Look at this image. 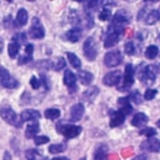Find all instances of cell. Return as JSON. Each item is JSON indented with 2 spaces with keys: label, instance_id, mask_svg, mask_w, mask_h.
Instances as JSON below:
<instances>
[{
  "label": "cell",
  "instance_id": "1",
  "mask_svg": "<svg viewBox=\"0 0 160 160\" xmlns=\"http://www.w3.org/2000/svg\"><path fill=\"white\" fill-rule=\"evenodd\" d=\"M129 21H130V15H129V12L125 11V10H119V11L114 15V18H112L111 25L109 26V31L120 35V34L124 31L125 26L129 24Z\"/></svg>",
  "mask_w": 160,
  "mask_h": 160
},
{
  "label": "cell",
  "instance_id": "2",
  "mask_svg": "<svg viewBox=\"0 0 160 160\" xmlns=\"http://www.w3.org/2000/svg\"><path fill=\"white\" fill-rule=\"evenodd\" d=\"M0 116H1L2 120H5V121H6L9 125H11V126L19 128V126L21 125V121H20L19 118H18V114H16L10 106H8V105L0 108Z\"/></svg>",
  "mask_w": 160,
  "mask_h": 160
},
{
  "label": "cell",
  "instance_id": "3",
  "mask_svg": "<svg viewBox=\"0 0 160 160\" xmlns=\"http://www.w3.org/2000/svg\"><path fill=\"white\" fill-rule=\"evenodd\" d=\"M0 85L6 89H15L19 86V82L11 76L8 69L0 66Z\"/></svg>",
  "mask_w": 160,
  "mask_h": 160
},
{
  "label": "cell",
  "instance_id": "4",
  "mask_svg": "<svg viewBox=\"0 0 160 160\" xmlns=\"http://www.w3.org/2000/svg\"><path fill=\"white\" fill-rule=\"evenodd\" d=\"M82 51H84L85 58H86L89 61H94V60H95V58H96V55H98V50H96V45H95L94 38L89 36V38L84 41Z\"/></svg>",
  "mask_w": 160,
  "mask_h": 160
},
{
  "label": "cell",
  "instance_id": "5",
  "mask_svg": "<svg viewBox=\"0 0 160 160\" xmlns=\"http://www.w3.org/2000/svg\"><path fill=\"white\" fill-rule=\"evenodd\" d=\"M140 80L145 84H152L156 79V66L155 65H146L140 71Z\"/></svg>",
  "mask_w": 160,
  "mask_h": 160
},
{
  "label": "cell",
  "instance_id": "6",
  "mask_svg": "<svg viewBox=\"0 0 160 160\" xmlns=\"http://www.w3.org/2000/svg\"><path fill=\"white\" fill-rule=\"evenodd\" d=\"M134 68L131 64H128L125 66V71H124V78H122V85L119 88L120 91H125V89H129L132 84H134Z\"/></svg>",
  "mask_w": 160,
  "mask_h": 160
},
{
  "label": "cell",
  "instance_id": "7",
  "mask_svg": "<svg viewBox=\"0 0 160 160\" xmlns=\"http://www.w3.org/2000/svg\"><path fill=\"white\" fill-rule=\"evenodd\" d=\"M121 60H122V56H121V52L119 50L110 51L104 56V62L108 68H115V66L120 65Z\"/></svg>",
  "mask_w": 160,
  "mask_h": 160
},
{
  "label": "cell",
  "instance_id": "8",
  "mask_svg": "<svg viewBox=\"0 0 160 160\" xmlns=\"http://www.w3.org/2000/svg\"><path fill=\"white\" fill-rule=\"evenodd\" d=\"M29 35L32 39H42L45 36V30H44L40 20L38 18L32 19V25H31V28L29 30Z\"/></svg>",
  "mask_w": 160,
  "mask_h": 160
},
{
  "label": "cell",
  "instance_id": "9",
  "mask_svg": "<svg viewBox=\"0 0 160 160\" xmlns=\"http://www.w3.org/2000/svg\"><path fill=\"white\" fill-rule=\"evenodd\" d=\"M120 81H121V72H120L119 70L108 72V74L104 76V79H102V82H104V85H106V86H115V85H118Z\"/></svg>",
  "mask_w": 160,
  "mask_h": 160
},
{
  "label": "cell",
  "instance_id": "10",
  "mask_svg": "<svg viewBox=\"0 0 160 160\" xmlns=\"http://www.w3.org/2000/svg\"><path fill=\"white\" fill-rule=\"evenodd\" d=\"M64 84L69 88V91L70 92H74L76 91V76L74 75V72L71 70H65V74H64Z\"/></svg>",
  "mask_w": 160,
  "mask_h": 160
},
{
  "label": "cell",
  "instance_id": "11",
  "mask_svg": "<svg viewBox=\"0 0 160 160\" xmlns=\"http://www.w3.org/2000/svg\"><path fill=\"white\" fill-rule=\"evenodd\" d=\"M81 130H82V129H81V126H79V125H64L61 132H62V135H64L65 138L71 139V138L78 136V135L81 132Z\"/></svg>",
  "mask_w": 160,
  "mask_h": 160
},
{
  "label": "cell",
  "instance_id": "12",
  "mask_svg": "<svg viewBox=\"0 0 160 160\" xmlns=\"http://www.w3.org/2000/svg\"><path fill=\"white\" fill-rule=\"evenodd\" d=\"M84 115V105L82 104H75L70 109V121H79Z\"/></svg>",
  "mask_w": 160,
  "mask_h": 160
},
{
  "label": "cell",
  "instance_id": "13",
  "mask_svg": "<svg viewBox=\"0 0 160 160\" xmlns=\"http://www.w3.org/2000/svg\"><path fill=\"white\" fill-rule=\"evenodd\" d=\"M40 118V112L34 109H26L20 114L21 121H36Z\"/></svg>",
  "mask_w": 160,
  "mask_h": 160
},
{
  "label": "cell",
  "instance_id": "14",
  "mask_svg": "<svg viewBox=\"0 0 160 160\" xmlns=\"http://www.w3.org/2000/svg\"><path fill=\"white\" fill-rule=\"evenodd\" d=\"M119 105H120V109H119L118 111H120L124 116L131 114L132 106H131V104H130V101H129L128 98H121V99H119Z\"/></svg>",
  "mask_w": 160,
  "mask_h": 160
},
{
  "label": "cell",
  "instance_id": "15",
  "mask_svg": "<svg viewBox=\"0 0 160 160\" xmlns=\"http://www.w3.org/2000/svg\"><path fill=\"white\" fill-rule=\"evenodd\" d=\"M65 38H66L69 41H71V42H76V41H79L80 38H81V29L78 28V26H75V28L68 30L66 34H65Z\"/></svg>",
  "mask_w": 160,
  "mask_h": 160
},
{
  "label": "cell",
  "instance_id": "16",
  "mask_svg": "<svg viewBox=\"0 0 160 160\" xmlns=\"http://www.w3.org/2000/svg\"><path fill=\"white\" fill-rule=\"evenodd\" d=\"M39 130H40L39 122L38 121H31L25 129V136L29 138V139H34L36 136V134L39 132Z\"/></svg>",
  "mask_w": 160,
  "mask_h": 160
},
{
  "label": "cell",
  "instance_id": "17",
  "mask_svg": "<svg viewBox=\"0 0 160 160\" xmlns=\"http://www.w3.org/2000/svg\"><path fill=\"white\" fill-rule=\"evenodd\" d=\"M146 148L149 151H152V152H158L160 151V140H158L156 138H150L146 142L141 144V148Z\"/></svg>",
  "mask_w": 160,
  "mask_h": 160
},
{
  "label": "cell",
  "instance_id": "18",
  "mask_svg": "<svg viewBox=\"0 0 160 160\" xmlns=\"http://www.w3.org/2000/svg\"><path fill=\"white\" fill-rule=\"evenodd\" d=\"M28 18H29V15H28V11L25 10V9H19V11H18V14H16V18H15V21H14V24L16 25V26H24L26 22H28Z\"/></svg>",
  "mask_w": 160,
  "mask_h": 160
},
{
  "label": "cell",
  "instance_id": "19",
  "mask_svg": "<svg viewBox=\"0 0 160 160\" xmlns=\"http://www.w3.org/2000/svg\"><path fill=\"white\" fill-rule=\"evenodd\" d=\"M125 120V116L120 112V111H112L111 112V118H110V126L111 128H116L119 125H121Z\"/></svg>",
  "mask_w": 160,
  "mask_h": 160
},
{
  "label": "cell",
  "instance_id": "20",
  "mask_svg": "<svg viewBox=\"0 0 160 160\" xmlns=\"http://www.w3.org/2000/svg\"><path fill=\"white\" fill-rule=\"evenodd\" d=\"M78 79L80 80V82L82 85H90L94 80V75L90 72V71H86V70H81L79 71L78 74Z\"/></svg>",
  "mask_w": 160,
  "mask_h": 160
},
{
  "label": "cell",
  "instance_id": "21",
  "mask_svg": "<svg viewBox=\"0 0 160 160\" xmlns=\"http://www.w3.org/2000/svg\"><path fill=\"white\" fill-rule=\"evenodd\" d=\"M149 118L148 115H145L144 112H136L134 116H132V120H131V125L134 126H142L148 122Z\"/></svg>",
  "mask_w": 160,
  "mask_h": 160
},
{
  "label": "cell",
  "instance_id": "22",
  "mask_svg": "<svg viewBox=\"0 0 160 160\" xmlns=\"http://www.w3.org/2000/svg\"><path fill=\"white\" fill-rule=\"evenodd\" d=\"M119 41V35L115 34V32H111L109 31L106 38H105V41H104V46L105 48H111V46H115Z\"/></svg>",
  "mask_w": 160,
  "mask_h": 160
},
{
  "label": "cell",
  "instance_id": "23",
  "mask_svg": "<svg viewBox=\"0 0 160 160\" xmlns=\"http://www.w3.org/2000/svg\"><path fill=\"white\" fill-rule=\"evenodd\" d=\"M159 20H160V14H159L158 9L151 10V11L146 15V18H145V22H146L148 25H152V24H155V22L159 21Z\"/></svg>",
  "mask_w": 160,
  "mask_h": 160
},
{
  "label": "cell",
  "instance_id": "24",
  "mask_svg": "<svg viewBox=\"0 0 160 160\" xmlns=\"http://www.w3.org/2000/svg\"><path fill=\"white\" fill-rule=\"evenodd\" d=\"M25 156H26L28 160H46V159H45L38 150H34V149H29V150H26Z\"/></svg>",
  "mask_w": 160,
  "mask_h": 160
},
{
  "label": "cell",
  "instance_id": "25",
  "mask_svg": "<svg viewBox=\"0 0 160 160\" xmlns=\"http://www.w3.org/2000/svg\"><path fill=\"white\" fill-rule=\"evenodd\" d=\"M94 160H108V150L105 145H101L96 149V152L94 155Z\"/></svg>",
  "mask_w": 160,
  "mask_h": 160
},
{
  "label": "cell",
  "instance_id": "26",
  "mask_svg": "<svg viewBox=\"0 0 160 160\" xmlns=\"http://www.w3.org/2000/svg\"><path fill=\"white\" fill-rule=\"evenodd\" d=\"M99 94V88H96V86H94V88H90L89 90H86L84 94H82V98L85 99V100H88L89 102H91L94 99H95V96Z\"/></svg>",
  "mask_w": 160,
  "mask_h": 160
},
{
  "label": "cell",
  "instance_id": "27",
  "mask_svg": "<svg viewBox=\"0 0 160 160\" xmlns=\"http://www.w3.org/2000/svg\"><path fill=\"white\" fill-rule=\"evenodd\" d=\"M19 49H20V45L19 44H16V42H10L9 45H8V54H9V56L11 58V59H15L16 56H18V54H19Z\"/></svg>",
  "mask_w": 160,
  "mask_h": 160
},
{
  "label": "cell",
  "instance_id": "28",
  "mask_svg": "<svg viewBox=\"0 0 160 160\" xmlns=\"http://www.w3.org/2000/svg\"><path fill=\"white\" fill-rule=\"evenodd\" d=\"M159 54V49L156 45H149L146 49H145V56L148 59H155Z\"/></svg>",
  "mask_w": 160,
  "mask_h": 160
},
{
  "label": "cell",
  "instance_id": "29",
  "mask_svg": "<svg viewBox=\"0 0 160 160\" xmlns=\"http://www.w3.org/2000/svg\"><path fill=\"white\" fill-rule=\"evenodd\" d=\"M45 118L46 119H50V120H55L60 116V110L56 109V108H50V109H46L45 110Z\"/></svg>",
  "mask_w": 160,
  "mask_h": 160
},
{
  "label": "cell",
  "instance_id": "30",
  "mask_svg": "<svg viewBox=\"0 0 160 160\" xmlns=\"http://www.w3.org/2000/svg\"><path fill=\"white\" fill-rule=\"evenodd\" d=\"M66 56H68V60H69V62L71 64L72 68L79 69V68L81 66V61H80V59H79L75 54H72V52H68Z\"/></svg>",
  "mask_w": 160,
  "mask_h": 160
},
{
  "label": "cell",
  "instance_id": "31",
  "mask_svg": "<svg viewBox=\"0 0 160 160\" xmlns=\"http://www.w3.org/2000/svg\"><path fill=\"white\" fill-rule=\"evenodd\" d=\"M99 19L102 20V21H106V20H110L111 19V10L109 8H104L100 12H99Z\"/></svg>",
  "mask_w": 160,
  "mask_h": 160
},
{
  "label": "cell",
  "instance_id": "32",
  "mask_svg": "<svg viewBox=\"0 0 160 160\" xmlns=\"http://www.w3.org/2000/svg\"><path fill=\"white\" fill-rule=\"evenodd\" d=\"M48 150L51 154H59V152H61V151L65 150V145L64 144H52V145L49 146Z\"/></svg>",
  "mask_w": 160,
  "mask_h": 160
},
{
  "label": "cell",
  "instance_id": "33",
  "mask_svg": "<svg viewBox=\"0 0 160 160\" xmlns=\"http://www.w3.org/2000/svg\"><path fill=\"white\" fill-rule=\"evenodd\" d=\"M65 65H66L65 59L64 58H58L54 62V70H56V71L62 70V69H65Z\"/></svg>",
  "mask_w": 160,
  "mask_h": 160
},
{
  "label": "cell",
  "instance_id": "34",
  "mask_svg": "<svg viewBox=\"0 0 160 160\" xmlns=\"http://www.w3.org/2000/svg\"><path fill=\"white\" fill-rule=\"evenodd\" d=\"M140 135H145L148 138H154L156 135V130L152 128H144L140 130Z\"/></svg>",
  "mask_w": 160,
  "mask_h": 160
},
{
  "label": "cell",
  "instance_id": "35",
  "mask_svg": "<svg viewBox=\"0 0 160 160\" xmlns=\"http://www.w3.org/2000/svg\"><path fill=\"white\" fill-rule=\"evenodd\" d=\"M124 50L128 55H134L135 54V45L132 41H128L125 45H124Z\"/></svg>",
  "mask_w": 160,
  "mask_h": 160
},
{
  "label": "cell",
  "instance_id": "36",
  "mask_svg": "<svg viewBox=\"0 0 160 160\" xmlns=\"http://www.w3.org/2000/svg\"><path fill=\"white\" fill-rule=\"evenodd\" d=\"M128 99H129V101H132V102H135V104H140V102H141V96H140L139 91H132V92L128 96Z\"/></svg>",
  "mask_w": 160,
  "mask_h": 160
},
{
  "label": "cell",
  "instance_id": "37",
  "mask_svg": "<svg viewBox=\"0 0 160 160\" xmlns=\"http://www.w3.org/2000/svg\"><path fill=\"white\" fill-rule=\"evenodd\" d=\"M156 94H158V90H156V89H148V90H145L144 99H145V100H151V99L155 98Z\"/></svg>",
  "mask_w": 160,
  "mask_h": 160
},
{
  "label": "cell",
  "instance_id": "38",
  "mask_svg": "<svg viewBox=\"0 0 160 160\" xmlns=\"http://www.w3.org/2000/svg\"><path fill=\"white\" fill-rule=\"evenodd\" d=\"M49 140H50V139H49L48 136H45V135L35 136V138H34V142H35V145H42V144H46Z\"/></svg>",
  "mask_w": 160,
  "mask_h": 160
},
{
  "label": "cell",
  "instance_id": "39",
  "mask_svg": "<svg viewBox=\"0 0 160 160\" xmlns=\"http://www.w3.org/2000/svg\"><path fill=\"white\" fill-rule=\"evenodd\" d=\"M12 39H14V42H16V44L20 45V42H25V40H26V35H25L24 32H20V34L14 35Z\"/></svg>",
  "mask_w": 160,
  "mask_h": 160
},
{
  "label": "cell",
  "instance_id": "40",
  "mask_svg": "<svg viewBox=\"0 0 160 160\" xmlns=\"http://www.w3.org/2000/svg\"><path fill=\"white\" fill-rule=\"evenodd\" d=\"M30 85H31L32 89H39V86H40V80H39L36 76H31V79H30Z\"/></svg>",
  "mask_w": 160,
  "mask_h": 160
},
{
  "label": "cell",
  "instance_id": "41",
  "mask_svg": "<svg viewBox=\"0 0 160 160\" xmlns=\"http://www.w3.org/2000/svg\"><path fill=\"white\" fill-rule=\"evenodd\" d=\"M32 50H34V45L32 44H28L26 48H25V52L28 56H31L32 55Z\"/></svg>",
  "mask_w": 160,
  "mask_h": 160
},
{
  "label": "cell",
  "instance_id": "42",
  "mask_svg": "<svg viewBox=\"0 0 160 160\" xmlns=\"http://www.w3.org/2000/svg\"><path fill=\"white\" fill-rule=\"evenodd\" d=\"M30 60H31V56L24 55V56H21V58H20V60H19V64H20V65H22V64H28Z\"/></svg>",
  "mask_w": 160,
  "mask_h": 160
},
{
  "label": "cell",
  "instance_id": "43",
  "mask_svg": "<svg viewBox=\"0 0 160 160\" xmlns=\"http://www.w3.org/2000/svg\"><path fill=\"white\" fill-rule=\"evenodd\" d=\"M101 4H102L101 1H90V2H88V8L89 9H95L99 5H101Z\"/></svg>",
  "mask_w": 160,
  "mask_h": 160
},
{
  "label": "cell",
  "instance_id": "44",
  "mask_svg": "<svg viewBox=\"0 0 160 160\" xmlns=\"http://www.w3.org/2000/svg\"><path fill=\"white\" fill-rule=\"evenodd\" d=\"M132 160H148V158H146V155H144V154H140V155H136Z\"/></svg>",
  "mask_w": 160,
  "mask_h": 160
},
{
  "label": "cell",
  "instance_id": "45",
  "mask_svg": "<svg viewBox=\"0 0 160 160\" xmlns=\"http://www.w3.org/2000/svg\"><path fill=\"white\" fill-rule=\"evenodd\" d=\"M50 160H70L69 158H65V156H56V158H52Z\"/></svg>",
  "mask_w": 160,
  "mask_h": 160
},
{
  "label": "cell",
  "instance_id": "46",
  "mask_svg": "<svg viewBox=\"0 0 160 160\" xmlns=\"http://www.w3.org/2000/svg\"><path fill=\"white\" fill-rule=\"evenodd\" d=\"M4 160H11V158H10V154H9V152H5V154H4Z\"/></svg>",
  "mask_w": 160,
  "mask_h": 160
},
{
  "label": "cell",
  "instance_id": "47",
  "mask_svg": "<svg viewBox=\"0 0 160 160\" xmlns=\"http://www.w3.org/2000/svg\"><path fill=\"white\" fill-rule=\"evenodd\" d=\"M0 51H2V40L0 38Z\"/></svg>",
  "mask_w": 160,
  "mask_h": 160
},
{
  "label": "cell",
  "instance_id": "48",
  "mask_svg": "<svg viewBox=\"0 0 160 160\" xmlns=\"http://www.w3.org/2000/svg\"><path fill=\"white\" fill-rule=\"evenodd\" d=\"M156 125H158V126L160 128V120H158V122H156Z\"/></svg>",
  "mask_w": 160,
  "mask_h": 160
},
{
  "label": "cell",
  "instance_id": "49",
  "mask_svg": "<svg viewBox=\"0 0 160 160\" xmlns=\"http://www.w3.org/2000/svg\"><path fill=\"white\" fill-rule=\"evenodd\" d=\"M80 160H86V158H81V159H80Z\"/></svg>",
  "mask_w": 160,
  "mask_h": 160
},
{
  "label": "cell",
  "instance_id": "50",
  "mask_svg": "<svg viewBox=\"0 0 160 160\" xmlns=\"http://www.w3.org/2000/svg\"><path fill=\"white\" fill-rule=\"evenodd\" d=\"M158 11H159V14H160V8H159V9H158Z\"/></svg>",
  "mask_w": 160,
  "mask_h": 160
},
{
  "label": "cell",
  "instance_id": "51",
  "mask_svg": "<svg viewBox=\"0 0 160 160\" xmlns=\"http://www.w3.org/2000/svg\"><path fill=\"white\" fill-rule=\"evenodd\" d=\"M159 40H160V36H159Z\"/></svg>",
  "mask_w": 160,
  "mask_h": 160
}]
</instances>
